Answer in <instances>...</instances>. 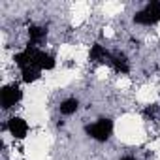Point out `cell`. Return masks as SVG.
Listing matches in <instances>:
<instances>
[{"label": "cell", "mask_w": 160, "mask_h": 160, "mask_svg": "<svg viewBox=\"0 0 160 160\" xmlns=\"http://www.w3.org/2000/svg\"><path fill=\"white\" fill-rule=\"evenodd\" d=\"M85 132H87V136H91L96 141H108L111 138V134H113V121L106 119V117L98 119L96 122L85 126Z\"/></svg>", "instance_id": "6da1fadb"}, {"label": "cell", "mask_w": 160, "mask_h": 160, "mask_svg": "<svg viewBox=\"0 0 160 160\" xmlns=\"http://www.w3.org/2000/svg\"><path fill=\"white\" fill-rule=\"evenodd\" d=\"M158 21H160V2H156V0L149 2L141 12H138V13L134 15V23L143 25V27L156 25Z\"/></svg>", "instance_id": "7a4b0ae2"}, {"label": "cell", "mask_w": 160, "mask_h": 160, "mask_svg": "<svg viewBox=\"0 0 160 160\" xmlns=\"http://www.w3.org/2000/svg\"><path fill=\"white\" fill-rule=\"evenodd\" d=\"M21 98H23V91H21V87L15 85V83H13V85H6L2 91H0V104H2L4 109L13 108L15 104L21 102Z\"/></svg>", "instance_id": "3957f363"}, {"label": "cell", "mask_w": 160, "mask_h": 160, "mask_svg": "<svg viewBox=\"0 0 160 160\" xmlns=\"http://www.w3.org/2000/svg\"><path fill=\"white\" fill-rule=\"evenodd\" d=\"M6 128L10 130V134H12L15 139H23V138H27V134H28V124H27V121L21 119V117H12V119L8 121Z\"/></svg>", "instance_id": "277c9868"}, {"label": "cell", "mask_w": 160, "mask_h": 160, "mask_svg": "<svg viewBox=\"0 0 160 160\" xmlns=\"http://www.w3.org/2000/svg\"><path fill=\"white\" fill-rule=\"evenodd\" d=\"M111 55L113 53H109L104 45H100V43H94L92 47H91V51H89V58L91 60H94V62H111Z\"/></svg>", "instance_id": "5b68a950"}, {"label": "cell", "mask_w": 160, "mask_h": 160, "mask_svg": "<svg viewBox=\"0 0 160 160\" xmlns=\"http://www.w3.org/2000/svg\"><path fill=\"white\" fill-rule=\"evenodd\" d=\"M47 36V28L45 27H30L28 28V45L38 47V43H42Z\"/></svg>", "instance_id": "8992f818"}, {"label": "cell", "mask_w": 160, "mask_h": 160, "mask_svg": "<svg viewBox=\"0 0 160 160\" xmlns=\"http://www.w3.org/2000/svg\"><path fill=\"white\" fill-rule=\"evenodd\" d=\"M117 72H121V73H128V70H130V66H128V60H126V57L122 55V53H113L111 55V62H109Z\"/></svg>", "instance_id": "52a82bcc"}, {"label": "cell", "mask_w": 160, "mask_h": 160, "mask_svg": "<svg viewBox=\"0 0 160 160\" xmlns=\"http://www.w3.org/2000/svg\"><path fill=\"white\" fill-rule=\"evenodd\" d=\"M79 108V102L75 98H66L62 104H60V113L62 115H73Z\"/></svg>", "instance_id": "ba28073f"}, {"label": "cell", "mask_w": 160, "mask_h": 160, "mask_svg": "<svg viewBox=\"0 0 160 160\" xmlns=\"http://www.w3.org/2000/svg\"><path fill=\"white\" fill-rule=\"evenodd\" d=\"M21 73H23V81L25 83H34V81L40 79L42 70H38V68H25V70H21Z\"/></svg>", "instance_id": "9c48e42d"}, {"label": "cell", "mask_w": 160, "mask_h": 160, "mask_svg": "<svg viewBox=\"0 0 160 160\" xmlns=\"http://www.w3.org/2000/svg\"><path fill=\"white\" fill-rule=\"evenodd\" d=\"M121 160H136V158H134V156H122Z\"/></svg>", "instance_id": "30bf717a"}]
</instances>
